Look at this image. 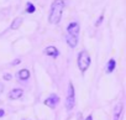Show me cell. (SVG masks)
I'll list each match as a JSON object with an SVG mask.
<instances>
[{"label":"cell","mask_w":126,"mask_h":120,"mask_svg":"<svg viewBox=\"0 0 126 120\" xmlns=\"http://www.w3.org/2000/svg\"><path fill=\"white\" fill-rule=\"evenodd\" d=\"M63 9H64V1L63 0H54L51 5V13H49L48 21L53 25L59 24L62 14H63Z\"/></svg>","instance_id":"cell-1"},{"label":"cell","mask_w":126,"mask_h":120,"mask_svg":"<svg viewBox=\"0 0 126 120\" xmlns=\"http://www.w3.org/2000/svg\"><path fill=\"white\" fill-rule=\"evenodd\" d=\"M79 24L77 21H72L68 27H67V34H66V41L67 43L74 48L78 45V35H79Z\"/></svg>","instance_id":"cell-2"},{"label":"cell","mask_w":126,"mask_h":120,"mask_svg":"<svg viewBox=\"0 0 126 120\" xmlns=\"http://www.w3.org/2000/svg\"><path fill=\"white\" fill-rule=\"evenodd\" d=\"M90 66V56L87 51H82L78 56V67L82 71V73H84Z\"/></svg>","instance_id":"cell-3"},{"label":"cell","mask_w":126,"mask_h":120,"mask_svg":"<svg viewBox=\"0 0 126 120\" xmlns=\"http://www.w3.org/2000/svg\"><path fill=\"white\" fill-rule=\"evenodd\" d=\"M76 105V93H74V87L72 83H69V88H68V95L66 99V108L67 110H72Z\"/></svg>","instance_id":"cell-4"},{"label":"cell","mask_w":126,"mask_h":120,"mask_svg":"<svg viewBox=\"0 0 126 120\" xmlns=\"http://www.w3.org/2000/svg\"><path fill=\"white\" fill-rule=\"evenodd\" d=\"M58 103H59V97H58L57 94H51V95L43 102V104L47 105V106H49V108H54Z\"/></svg>","instance_id":"cell-5"},{"label":"cell","mask_w":126,"mask_h":120,"mask_svg":"<svg viewBox=\"0 0 126 120\" xmlns=\"http://www.w3.org/2000/svg\"><path fill=\"white\" fill-rule=\"evenodd\" d=\"M43 52H45V54H47V56H51V57H53V58H56V57L59 54L58 50H57L54 46H48V47H46Z\"/></svg>","instance_id":"cell-6"},{"label":"cell","mask_w":126,"mask_h":120,"mask_svg":"<svg viewBox=\"0 0 126 120\" xmlns=\"http://www.w3.org/2000/svg\"><path fill=\"white\" fill-rule=\"evenodd\" d=\"M22 89H20V88H15V89H13V90H10V93H9V98L10 99H19V98H21V95H22Z\"/></svg>","instance_id":"cell-7"},{"label":"cell","mask_w":126,"mask_h":120,"mask_svg":"<svg viewBox=\"0 0 126 120\" xmlns=\"http://www.w3.org/2000/svg\"><path fill=\"white\" fill-rule=\"evenodd\" d=\"M122 108H124L122 103H119V104L116 105V108H115V114H114V120H120V115L122 114Z\"/></svg>","instance_id":"cell-8"},{"label":"cell","mask_w":126,"mask_h":120,"mask_svg":"<svg viewBox=\"0 0 126 120\" xmlns=\"http://www.w3.org/2000/svg\"><path fill=\"white\" fill-rule=\"evenodd\" d=\"M17 76H19V78H20L21 81H26V79L30 77V71L24 68V69H21V71L19 72V74H17Z\"/></svg>","instance_id":"cell-9"},{"label":"cell","mask_w":126,"mask_h":120,"mask_svg":"<svg viewBox=\"0 0 126 120\" xmlns=\"http://www.w3.org/2000/svg\"><path fill=\"white\" fill-rule=\"evenodd\" d=\"M115 67H116V61H115L114 58L109 59V63H108V67H106V72L108 73H111L115 69Z\"/></svg>","instance_id":"cell-10"},{"label":"cell","mask_w":126,"mask_h":120,"mask_svg":"<svg viewBox=\"0 0 126 120\" xmlns=\"http://www.w3.org/2000/svg\"><path fill=\"white\" fill-rule=\"evenodd\" d=\"M21 24H22V17H16V19L13 21V24H11V29H13V30H17V29L21 26Z\"/></svg>","instance_id":"cell-11"},{"label":"cell","mask_w":126,"mask_h":120,"mask_svg":"<svg viewBox=\"0 0 126 120\" xmlns=\"http://www.w3.org/2000/svg\"><path fill=\"white\" fill-rule=\"evenodd\" d=\"M36 11V8H35V5L32 4V3H27L26 4V13H29V14H32V13H35Z\"/></svg>","instance_id":"cell-12"},{"label":"cell","mask_w":126,"mask_h":120,"mask_svg":"<svg viewBox=\"0 0 126 120\" xmlns=\"http://www.w3.org/2000/svg\"><path fill=\"white\" fill-rule=\"evenodd\" d=\"M103 19H104V15H101V16L99 17V20H98V22H95V26H99V25L101 24V21H103Z\"/></svg>","instance_id":"cell-13"},{"label":"cell","mask_w":126,"mask_h":120,"mask_svg":"<svg viewBox=\"0 0 126 120\" xmlns=\"http://www.w3.org/2000/svg\"><path fill=\"white\" fill-rule=\"evenodd\" d=\"M4 79L5 81H11V74H9V73L8 74H4Z\"/></svg>","instance_id":"cell-14"},{"label":"cell","mask_w":126,"mask_h":120,"mask_svg":"<svg viewBox=\"0 0 126 120\" xmlns=\"http://www.w3.org/2000/svg\"><path fill=\"white\" fill-rule=\"evenodd\" d=\"M4 114H5V111H4L3 109H0V118H3V116H4Z\"/></svg>","instance_id":"cell-15"},{"label":"cell","mask_w":126,"mask_h":120,"mask_svg":"<svg viewBox=\"0 0 126 120\" xmlns=\"http://www.w3.org/2000/svg\"><path fill=\"white\" fill-rule=\"evenodd\" d=\"M85 120H93V116H92V115H89V116H88Z\"/></svg>","instance_id":"cell-16"},{"label":"cell","mask_w":126,"mask_h":120,"mask_svg":"<svg viewBox=\"0 0 126 120\" xmlns=\"http://www.w3.org/2000/svg\"><path fill=\"white\" fill-rule=\"evenodd\" d=\"M16 63H17V65H19V63H20V59H16V61H15V62H14V63H13V65H16Z\"/></svg>","instance_id":"cell-17"}]
</instances>
